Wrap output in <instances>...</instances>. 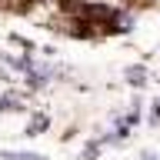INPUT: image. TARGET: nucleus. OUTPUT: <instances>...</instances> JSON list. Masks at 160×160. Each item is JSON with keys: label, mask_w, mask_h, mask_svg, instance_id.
I'll use <instances>...</instances> for the list:
<instances>
[{"label": "nucleus", "mask_w": 160, "mask_h": 160, "mask_svg": "<svg viewBox=\"0 0 160 160\" xmlns=\"http://www.w3.org/2000/svg\"><path fill=\"white\" fill-rule=\"evenodd\" d=\"M13 107H20L13 97H0V110H13Z\"/></svg>", "instance_id": "nucleus-3"}, {"label": "nucleus", "mask_w": 160, "mask_h": 160, "mask_svg": "<svg viewBox=\"0 0 160 160\" xmlns=\"http://www.w3.org/2000/svg\"><path fill=\"white\" fill-rule=\"evenodd\" d=\"M140 160H160L157 153H150V150H143V153H140Z\"/></svg>", "instance_id": "nucleus-4"}, {"label": "nucleus", "mask_w": 160, "mask_h": 160, "mask_svg": "<svg viewBox=\"0 0 160 160\" xmlns=\"http://www.w3.org/2000/svg\"><path fill=\"white\" fill-rule=\"evenodd\" d=\"M3 160H40L37 153H27V150H17V153H13V150H7V153H3Z\"/></svg>", "instance_id": "nucleus-2"}, {"label": "nucleus", "mask_w": 160, "mask_h": 160, "mask_svg": "<svg viewBox=\"0 0 160 160\" xmlns=\"http://www.w3.org/2000/svg\"><path fill=\"white\" fill-rule=\"evenodd\" d=\"M123 77H127L133 87H143V80H147V70L137 63V67H127V70H123Z\"/></svg>", "instance_id": "nucleus-1"}, {"label": "nucleus", "mask_w": 160, "mask_h": 160, "mask_svg": "<svg viewBox=\"0 0 160 160\" xmlns=\"http://www.w3.org/2000/svg\"><path fill=\"white\" fill-rule=\"evenodd\" d=\"M157 3H160V0H157Z\"/></svg>", "instance_id": "nucleus-5"}]
</instances>
